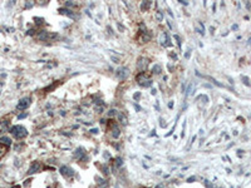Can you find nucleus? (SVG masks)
Returning <instances> with one entry per match:
<instances>
[{"instance_id": "obj_7", "label": "nucleus", "mask_w": 251, "mask_h": 188, "mask_svg": "<svg viewBox=\"0 0 251 188\" xmlns=\"http://www.w3.org/2000/svg\"><path fill=\"white\" fill-rule=\"evenodd\" d=\"M161 44L164 45V46L171 45V43H170V36H168V34H167V33H163V34H162V36H161Z\"/></svg>"}, {"instance_id": "obj_18", "label": "nucleus", "mask_w": 251, "mask_h": 188, "mask_svg": "<svg viewBox=\"0 0 251 188\" xmlns=\"http://www.w3.org/2000/svg\"><path fill=\"white\" fill-rule=\"evenodd\" d=\"M24 117H27V113H24V114H20V116H19V119H22V118H24Z\"/></svg>"}, {"instance_id": "obj_1", "label": "nucleus", "mask_w": 251, "mask_h": 188, "mask_svg": "<svg viewBox=\"0 0 251 188\" xmlns=\"http://www.w3.org/2000/svg\"><path fill=\"white\" fill-rule=\"evenodd\" d=\"M10 133H12L17 139H22V138H24V137L28 136V132H27V129H25L23 126H14V127L10 129Z\"/></svg>"}, {"instance_id": "obj_12", "label": "nucleus", "mask_w": 251, "mask_h": 188, "mask_svg": "<svg viewBox=\"0 0 251 188\" xmlns=\"http://www.w3.org/2000/svg\"><path fill=\"white\" fill-rule=\"evenodd\" d=\"M117 114H118V118H119V120H121L123 124H126V123H127V118L123 116V113H117Z\"/></svg>"}, {"instance_id": "obj_20", "label": "nucleus", "mask_w": 251, "mask_h": 188, "mask_svg": "<svg viewBox=\"0 0 251 188\" xmlns=\"http://www.w3.org/2000/svg\"><path fill=\"white\" fill-rule=\"evenodd\" d=\"M13 188H20V187H19V186H17V187H13Z\"/></svg>"}, {"instance_id": "obj_13", "label": "nucleus", "mask_w": 251, "mask_h": 188, "mask_svg": "<svg viewBox=\"0 0 251 188\" xmlns=\"http://www.w3.org/2000/svg\"><path fill=\"white\" fill-rule=\"evenodd\" d=\"M149 6H151V2H143V3H142V6H141V9H142V10H146V8L148 9Z\"/></svg>"}, {"instance_id": "obj_14", "label": "nucleus", "mask_w": 251, "mask_h": 188, "mask_svg": "<svg viewBox=\"0 0 251 188\" xmlns=\"http://www.w3.org/2000/svg\"><path fill=\"white\" fill-rule=\"evenodd\" d=\"M157 22H162V19H163V14H162V12H157Z\"/></svg>"}, {"instance_id": "obj_16", "label": "nucleus", "mask_w": 251, "mask_h": 188, "mask_svg": "<svg viewBox=\"0 0 251 188\" xmlns=\"http://www.w3.org/2000/svg\"><path fill=\"white\" fill-rule=\"evenodd\" d=\"M153 73L159 74V73H161V66H159V65H154V66H153Z\"/></svg>"}, {"instance_id": "obj_5", "label": "nucleus", "mask_w": 251, "mask_h": 188, "mask_svg": "<svg viewBox=\"0 0 251 188\" xmlns=\"http://www.w3.org/2000/svg\"><path fill=\"white\" fill-rule=\"evenodd\" d=\"M147 65H148V60H147L146 58H143V56H142V58H139V59H138V62H137V68H138L139 70H142V72H143V70L147 68Z\"/></svg>"}, {"instance_id": "obj_6", "label": "nucleus", "mask_w": 251, "mask_h": 188, "mask_svg": "<svg viewBox=\"0 0 251 188\" xmlns=\"http://www.w3.org/2000/svg\"><path fill=\"white\" fill-rule=\"evenodd\" d=\"M29 104H30V98H23V99L18 103L17 108H18V109H27V108L29 107Z\"/></svg>"}, {"instance_id": "obj_4", "label": "nucleus", "mask_w": 251, "mask_h": 188, "mask_svg": "<svg viewBox=\"0 0 251 188\" xmlns=\"http://www.w3.org/2000/svg\"><path fill=\"white\" fill-rule=\"evenodd\" d=\"M128 74H129V70H128L127 68H119V69H117V72H116L117 78L121 79V80L126 79V78L128 76Z\"/></svg>"}, {"instance_id": "obj_3", "label": "nucleus", "mask_w": 251, "mask_h": 188, "mask_svg": "<svg viewBox=\"0 0 251 188\" xmlns=\"http://www.w3.org/2000/svg\"><path fill=\"white\" fill-rule=\"evenodd\" d=\"M55 38H58L57 34H52V33H48V32H42L38 35V39H40V40H53Z\"/></svg>"}, {"instance_id": "obj_19", "label": "nucleus", "mask_w": 251, "mask_h": 188, "mask_svg": "<svg viewBox=\"0 0 251 188\" xmlns=\"http://www.w3.org/2000/svg\"><path fill=\"white\" fill-rule=\"evenodd\" d=\"M92 133H98V129H92Z\"/></svg>"}, {"instance_id": "obj_17", "label": "nucleus", "mask_w": 251, "mask_h": 188, "mask_svg": "<svg viewBox=\"0 0 251 188\" xmlns=\"http://www.w3.org/2000/svg\"><path fill=\"white\" fill-rule=\"evenodd\" d=\"M116 113H117V112H116V110H114V109H112V110H111V112H109V113H108V116H109V117H112V116H114V114H116Z\"/></svg>"}, {"instance_id": "obj_8", "label": "nucleus", "mask_w": 251, "mask_h": 188, "mask_svg": "<svg viewBox=\"0 0 251 188\" xmlns=\"http://www.w3.org/2000/svg\"><path fill=\"white\" fill-rule=\"evenodd\" d=\"M60 172H62L63 176H68V177H70V176L74 174L73 169H70V168H68V167H62V168H60Z\"/></svg>"}, {"instance_id": "obj_11", "label": "nucleus", "mask_w": 251, "mask_h": 188, "mask_svg": "<svg viewBox=\"0 0 251 188\" xmlns=\"http://www.w3.org/2000/svg\"><path fill=\"white\" fill-rule=\"evenodd\" d=\"M59 13H60V14L69 15V16H73V13H70V10H68V9H59Z\"/></svg>"}, {"instance_id": "obj_2", "label": "nucleus", "mask_w": 251, "mask_h": 188, "mask_svg": "<svg viewBox=\"0 0 251 188\" xmlns=\"http://www.w3.org/2000/svg\"><path fill=\"white\" fill-rule=\"evenodd\" d=\"M137 82L139 85L142 86H149L151 85V79L147 76V74L144 72H141L138 75H137Z\"/></svg>"}, {"instance_id": "obj_9", "label": "nucleus", "mask_w": 251, "mask_h": 188, "mask_svg": "<svg viewBox=\"0 0 251 188\" xmlns=\"http://www.w3.org/2000/svg\"><path fill=\"white\" fill-rule=\"evenodd\" d=\"M39 168H40V164L38 163V162H34L33 164H32V167L29 168V174H33V173H35V172H38L39 170Z\"/></svg>"}, {"instance_id": "obj_10", "label": "nucleus", "mask_w": 251, "mask_h": 188, "mask_svg": "<svg viewBox=\"0 0 251 188\" xmlns=\"http://www.w3.org/2000/svg\"><path fill=\"white\" fill-rule=\"evenodd\" d=\"M0 143H2V144H5V146H10V144H12V140H10V138H8V137H2V138H0Z\"/></svg>"}, {"instance_id": "obj_15", "label": "nucleus", "mask_w": 251, "mask_h": 188, "mask_svg": "<svg viewBox=\"0 0 251 188\" xmlns=\"http://www.w3.org/2000/svg\"><path fill=\"white\" fill-rule=\"evenodd\" d=\"M118 136H119V129H118L117 127H114V128H113V137L117 138Z\"/></svg>"}]
</instances>
